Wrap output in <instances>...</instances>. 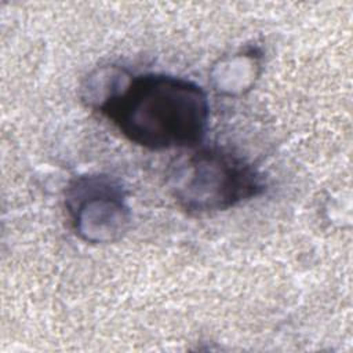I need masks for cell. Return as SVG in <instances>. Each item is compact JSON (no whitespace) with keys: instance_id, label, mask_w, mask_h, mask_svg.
<instances>
[{"instance_id":"6da1fadb","label":"cell","mask_w":353,"mask_h":353,"mask_svg":"<svg viewBox=\"0 0 353 353\" xmlns=\"http://www.w3.org/2000/svg\"><path fill=\"white\" fill-rule=\"evenodd\" d=\"M108 79L95 108L128 141L165 150L192 148L204 138L210 103L194 81L164 73Z\"/></svg>"},{"instance_id":"7a4b0ae2","label":"cell","mask_w":353,"mask_h":353,"mask_svg":"<svg viewBox=\"0 0 353 353\" xmlns=\"http://www.w3.org/2000/svg\"><path fill=\"white\" fill-rule=\"evenodd\" d=\"M263 175L244 157L222 148H203L179 160L170 174V190L189 214L226 211L259 196Z\"/></svg>"},{"instance_id":"3957f363","label":"cell","mask_w":353,"mask_h":353,"mask_svg":"<svg viewBox=\"0 0 353 353\" xmlns=\"http://www.w3.org/2000/svg\"><path fill=\"white\" fill-rule=\"evenodd\" d=\"M121 185L105 175L76 178L66 189V208L73 228L85 240L113 241L130 221Z\"/></svg>"}]
</instances>
